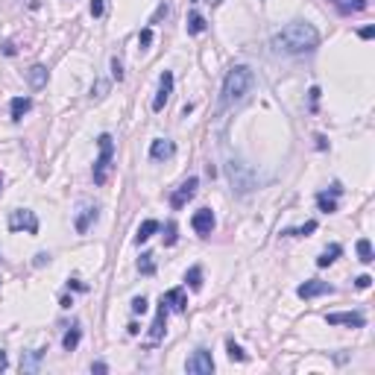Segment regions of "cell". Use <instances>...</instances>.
<instances>
[{
    "mask_svg": "<svg viewBox=\"0 0 375 375\" xmlns=\"http://www.w3.org/2000/svg\"><path fill=\"white\" fill-rule=\"evenodd\" d=\"M167 311L170 308L164 305V302H158V314H155V320H153V325H150V340H161L164 337V331H167Z\"/></svg>",
    "mask_w": 375,
    "mask_h": 375,
    "instance_id": "11",
    "label": "cell"
},
{
    "mask_svg": "<svg viewBox=\"0 0 375 375\" xmlns=\"http://www.w3.org/2000/svg\"><path fill=\"white\" fill-rule=\"evenodd\" d=\"M91 372H109V366L103 360H97V363H91Z\"/></svg>",
    "mask_w": 375,
    "mask_h": 375,
    "instance_id": "41",
    "label": "cell"
},
{
    "mask_svg": "<svg viewBox=\"0 0 375 375\" xmlns=\"http://www.w3.org/2000/svg\"><path fill=\"white\" fill-rule=\"evenodd\" d=\"M138 273L141 275H153L155 273V255L153 252H144L141 261H138Z\"/></svg>",
    "mask_w": 375,
    "mask_h": 375,
    "instance_id": "22",
    "label": "cell"
},
{
    "mask_svg": "<svg viewBox=\"0 0 375 375\" xmlns=\"http://www.w3.org/2000/svg\"><path fill=\"white\" fill-rule=\"evenodd\" d=\"M129 308H132V314H147V299H144V296H135Z\"/></svg>",
    "mask_w": 375,
    "mask_h": 375,
    "instance_id": "32",
    "label": "cell"
},
{
    "mask_svg": "<svg viewBox=\"0 0 375 375\" xmlns=\"http://www.w3.org/2000/svg\"><path fill=\"white\" fill-rule=\"evenodd\" d=\"M355 285H358L360 290H366L369 285H372V275H358V278H355Z\"/></svg>",
    "mask_w": 375,
    "mask_h": 375,
    "instance_id": "36",
    "label": "cell"
},
{
    "mask_svg": "<svg viewBox=\"0 0 375 375\" xmlns=\"http://www.w3.org/2000/svg\"><path fill=\"white\" fill-rule=\"evenodd\" d=\"M3 53H6V56H15V53H18V47L12 44V41H3Z\"/></svg>",
    "mask_w": 375,
    "mask_h": 375,
    "instance_id": "39",
    "label": "cell"
},
{
    "mask_svg": "<svg viewBox=\"0 0 375 375\" xmlns=\"http://www.w3.org/2000/svg\"><path fill=\"white\" fill-rule=\"evenodd\" d=\"M185 372H191V375H211V372H214V358H211V352L197 349V352L188 358Z\"/></svg>",
    "mask_w": 375,
    "mask_h": 375,
    "instance_id": "5",
    "label": "cell"
},
{
    "mask_svg": "<svg viewBox=\"0 0 375 375\" xmlns=\"http://www.w3.org/2000/svg\"><path fill=\"white\" fill-rule=\"evenodd\" d=\"M176 232H179V229H176V223H167V226H164V246H173V243H176V240H179V235H176Z\"/></svg>",
    "mask_w": 375,
    "mask_h": 375,
    "instance_id": "31",
    "label": "cell"
},
{
    "mask_svg": "<svg viewBox=\"0 0 375 375\" xmlns=\"http://www.w3.org/2000/svg\"><path fill=\"white\" fill-rule=\"evenodd\" d=\"M68 288H73V290H85V285H82V282H76V278H70Z\"/></svg>",
    "mask_w": 375,
    "mask_h": 375,
    "instance_id": "42",
    "label": "cell"
},
{
    "mask_svg": "<svg viewBox=\"0 0 375 375\" xmlns=\"http://www.w3.org/2000/svg\"><path fill=\"white\" fill-rule=\"evenodd\" d=\"M30 109H33V100H30V97H15V100H12V106H9V112H12V120H24V115H27V112H30Z\"/></svg>",
    "mask_w": 375,
    "mask_h": 375,
    "instance_id": "17",
    "label": "cell"
},
{
    "mask_svg": "<svg viewBox=\"0 0 375 375\" xmlns=\"http://www.w3.org/2000/svg\"><path fill=\"white\" fill-rule=\"evenodd\" d=\"M311 232H317V220H308L305 226H299V229H288L285 235H290V238H305Z\"/></svg>",
    "mask_w": 375,
    "mask_h": 375,
    "instance_id": "28",
    "label": "cell"
},
{
    "mask_svg": "<svg viewBox=\"0 0 375 375\" xmlns=\"http://www.w3.org/2000/svg\"><path fill=\"white\" fill-rule=\"evenodd\" d=\"M47 76H50V73H47L44 65H33V68L27 70V82H30L33 88H44L47 85Z\"/></svg>",
    "mask_w": 375,
    "mask_h": 375,
    "instance_id": "16",
    "label": "cell"
},
{
    "mask_svg": "<svg viewBox=\"0 0 375 375\" xmlns=\"http://www.w3.org/2000/svg\"><path fill=\"white\" fill-rule=\"evenodd\" d=\"M59 305H62V308H70V305H73V299H70V296H62V302H59Z\"/></svg>",
    "mask_w": 375,
    "mask_h": 375,
    "instance_id": "44",
    "label": "cell"
},
{
    "mask_svg": "<svg viewBox=\"0 0 375 375\" xmlns=\"http://www.w3.org/2000/svg\"><path fill=\"white\" fill-rule=\"evenodd\" d=\"M44 352H47V349H33V352H27V355L21 358V369H24V372H38Z\"/></svg>",
    "mask_w": 375,
    "mask_h": 375,
    "instance_id": "15",
    "label": "cell"
},
{
    "mask_svg": "<svg viewBox=\"0 0 375 375\" xmlns=\"http://www.w3.org/2000/svg\"><path fill=\"white\" fill-rule=\"evenodd\" d=\"M334 293V288L328 285V282H320V278H311V282H305V285H299L296 288V296L299 299H314V296H331Z\"/></svg>",
    "mask_w": 375,
    "mask_h": 375,
    "instance_id": "8",
    "label": "cell"
},
{
    "mask_svg": "<svg viewBox=\"0 0 375 375\" xmlns=\"http://www.w3.org/2000/svg\"><path fill=\"white\" fill-rule=\"evenodd\" d=\"M6 366H9V363H6V355H3V352H0V372H3V369H6Z\"/></svg>",
    "mask_w": 375,
    "mask_h": 375,
    "instance_id": "45",
    "label": "cell"
},
{
    "mask_svg": "<svg viewBox=\"0 0 375 375\" xmlns=\"http://www.w3.org/2000/svg\"><path fill=\"white\" fill-rule=\"evenodd\" d=\"M91 223H97V205H82V211L76 214V232L79 235H85L88 229H91Z\"/></svg>",
    "mask_w": 375,
    "mask_h": 375,
    "instance_id": "14",
    "label": "cell"
},
{
    "mask_svg": "<svg viewBox=\"0 0 375 375\" xmlns=\"http://www.w3.org/2000/svg\"><path fill=\"white\" fill-rule=\"evenodd\" d=\"M205 27H208V24H205V18L200 15V12H191V15H188V33L191 35L205 33Z\"/></svg>",
    "mask_w": 375,
    "mask_h": 375,
    "instance_id": "21",
    "label": "cell"
},
{
    "mask_svg": "<svg viewBox=\"0 0 375 375\" xmlns=\"http://www.w3.org/2000/svg\"><path fill=\"white\" fill-rule=\"evenodd\" d=\"M358 258L363 261V264H372V261H375V255H372V243H369L366 238H360V240H358Z\"/></svg>",
    "mask_w": 375,
    "mask_h": 375,
    "instance_id": "24",
    "label": "cell"
},
{
    "mask_svg": "<svg viewBox=\"0 0 375 375\" xmlns=\"http://www.w3.org/2000/svg\"><path fill=\"white\" fill-rule=\"evenodd\" d=\"M325 147H328V144H325V138L317 135V150H325Z\"/></svg>",
    "mask_w": 375,
    "mask_h": 375,
    "instance_id": "43",
    "label": "cell"
},
{
    "mask_svg": "<svg viewBox=\"0 0 375 375\" xmlns=\"http://www.w3.org/2000/svg\"><path fill=\"white\" fill-rule=\"evenodd\" d=\"M170 94H173V73L164 70L161 79H158V94H155V100H153V112H161L167 106V100H170Z\"/></svg>",
    "mask_w": 375,
    "mask_h": 375,
    "instance_id": "9",
    "label": "cell"
},
{
    "mask_svg": "<svg viewBox=\"0 0 375 375\" xmlns=\"http://www.w3.org/2000/svg\"><path fill=\"white\" fill-rule=\"evenodd\" d=\"M176 153V144L167 141V138H155L153 144H150V158L153 161H164V158H170Z\"/></svg>",
    "mask_w": 375,
    "mask_h": 375,
    "instance_id": "12",
    "label": "cell"
},
{
    "mask_svg": "<svg viewBox=\"0 0 375 375\" xmlns=\"http://www.w3.org/2000/svg\"><path fill=\"white\" fill-rule=\"evenodd\" d=\"M226 352H229V358H232V360H238V363H243V360L249 358V355H246V352H243V349H240V346H238L235 340H232V337L226 340Z\"/></svg>",
    "mask_w": 375,
    "mask_h": 375,
    "instance_id": "26",
    "label": "cell"
},
{
    "mask_svg": "<svg viewBox=\"0 0 375 375\" xmlns=\"http://www.w3.org/2000/svg\"><path fill=\"white\" fill-rule=\"evenodd\" d=\"M79 340H82V331H79V328H70L68 334L62 337V346H65L68 352H73V349L79 346Z\"/></svg>",
    "mask_w": 375,
    "mask_h": 375,
    "instance_id": "25",
    "label": "cell"
},
{
    "mask_svg": "<svg viewBox=\"0 0 375 375\" xmlns=\"http://www.w3.org/2000/svg\"><path fill=\"white\" fill-rule=\"evenodd\" d=\"M0 188H3V179H0Z\"/></svg>",
    "mask_w": 375,
    "mask_h": 375,
    "instance_id": "46",
    "label": "cell"
},
{
    "mask_svg": "<svg viewBox=\"0 0 375 375\" xmlns=\"http://www.w3.org/2000/svg\"><path fill=\"white\" fill-rule=\"evenodd\" d=\"M191 226H194V232H197L200 238H208V235L214 232V226H217L214 211H211V208H200V211L191 217Z\"/></svg>",
    "mask_w": 375,
    "mask_h": 375,
    "instance_id": "7",
    "label": "cell"
},
{
    "mask_svg": "<svg viewBox=\"0 0 375 375\" xmlns=\"http://www.w3.org/2000/svg\"><path fill=\"white\" fill-rule=\"evenodd\" d=\"M9 232H27V235H38V217L35 211L18 208L9 214Z\"/></svg>",
    "mask_w": 375,
    "mask_h": 375,
    "instance_id": "4",
    "label": "cell"
},
{
    "mask_svg": "<svg viewBox=\"0 0 375 375\" xmlns=\"http://www.w3.org/2000/svg\"><path fill=\"white\" fill-rule=\"evenodd\" d=\"M150 44H153V27H144V30L138 33V47H141V50H147Z\"/></svg>",
    "mask_w": 375,
    "mask_h": 375,
    "instance_id": "30",
    "label": "cell"
},
{
    "mask_svg": "<svg viewBox=\"0 0 375 375\" xmlns=\"http://www.w3.org/2000/svg\"><path fill=\"white\" fill-rule=\"evenodd\" d=\"M320 94H323V91H320L317 85L311 88V109H317V100H320Z\"/></svg>",
    "mask_w": 375,
    "mask_h": 375,
    "instance_id": "38",
    "label": "cell"
},
{
    "mask_svg": "<svg viewBox=\"0 0 375 375\" xmlns=\"http://www.w3.org/2000/svg\"><path fill=\"white\" fill-rule=\"evenodd\" d=\"M161 302L173 311H185L188 308V296H185V288H173L167 293H161Z\"/></svg>",
    "mask_w": 375,
    "mask_h": 375,
    "instance_id": "13",
    "label": "cell"
},
{
    "mask_svg": "<svg viewBox=\"0 0 375 375\" xmlns=\"http://www.w3.org/2000/svg\"><path fill=\"white\" fill-rule=\"evenodd\" d=\"M337 6L340 15H352V12H363L366 9V0H331Z\"/></svg>",
    "mask_w": 375,
    "mask_h": 375,
    "instance_id": "18",
    "label": "cell"
},
{
    "mask_svg": "<svg viewBox=\"0 0 375 375\" xmlns=\"http://www.w3.org/2000/svg\"><path fill=\"white\" fill-rule=\"evenodd\" d=\"M97 147H100V155H97V161H94V170H91V176H94V185H106L109 182V176H112V158H115V138L109 135V132H103L100 138H97Z\"/></svg>",
    "mask_w": 375,
    "mask_h": 375,
    "instance_id": "3",
    "label": "cell"
},
{
    "mask_svg": "<svg viewBox=\"0 0 375 375\" xmlns=\"http://www.w3.org/2000/svg\"><path fill=\"white\" fill-rule=\"evenodd\" d=\"M320 47V33L308 21H290L273 35V50L285 56H305Z\"/></svg>",
    "mask_w": 375,
    "mask_h": 375,
    "instance_id": "1",
    "label": "cell"
},
{
    "mask_svg": "<svg viewBox=\"0 0 375 375\" xmlns=\"http://www.w3.org/2000/svg\"><path fill=\"white\" fill-rule=\"evenodd\" d=\"M197 188H200V179H197V176H191V179H185L182 185H179L176 191H173L170 205H173V208H185V205H188V200H194Z\"/></svg>",
    "mask_w": 375,
    "mask_h": 375,
    "instance_id": "6",
    "label": "cell"
},
{
    "mask_svg": "<svg viewBox=\"0 0 375 375\" xmlns=\"http://www.w3.org/2000/svg\"><path fill=\"white\" fill-rule=\"evenodd\" d=\"M167 12H170V6H167V3H161V6H158V9H155V15L150 18V24H158V21H161V18H167Z\"/></svg>",
    "mask_w": 375,
    "mask_h": 375,
    "instance_id": "33",
    "label": "cell"
},
{
    "mask_svg": "<svg viewBox=\"0 0 375 375\" xmlns=\"http://www.w3.org/2000/svg\"><path fill=\"white\" fill-rule=\"evenodd\" d=\"M109 88H112L109 79H97V82L91 85V100H103V97L109 94Z\"/></svg>",
    "mask_w": 375,
    "mask_h": 375,
    "instance_id": "27",
    "label": "cell"
},
{
    "mask_svg": "<svg viewBox=\"0 0 375 375\" xmlns=\"http://www.w3.org/2000/svg\"><path fill=\"white\" fill-rule=\"evenodd\" d=\"M103 12H106V0H91V15L103 18Z\"/></svg>",
    "mask_w": 375,
    "mask_h": 375,
    "instance_id": "34",
    "label": "cell"
},
{
    "mask_svg": "<svg viewBox=\"0 0 375 375\" xmlns=\"http://www.w3.org/2000/svg\"><path fill=\"white\" fill-rule=\"evenodd\" d=\"M325 323L328 325H349V328H363V317L355 314V311H340V314H328L325 317Z\"/></svg>",
    "mask_w": 375,
    "mask_h": 375,
    "instance_id": "10",
    "label": "cell"
},
{
    "mask_svg": "<svg viewBox=\"0 0 375 375\" xmlns=\"http://www.w3.org/2000/svg\"><path fill=\"white\" fill-rule=\"evenodd\" d=\"M340 252H343V246H340V243H331V246L325 249L323 255L317 258V267H328V264H334V261H337V255H340Z\"/></svg>",
    "mask_w": 375,
    "mask_h": 375,
    "instance_id": "20",
    "label": "cell"
},
{
    "mask_svg": "<svg viewBox=\"0 0 375 375\" xmlns=\"http://www.w3.org/2000/svg\"><path fill=\"white\" fill-rule=\"evenodd\" d=\"M185 282L191 285V290H200V288H203V267L194 264V267L185 273Z\"/></svg>",
    "mask_w": 375,
    "mask_h": 375,
    "instance_id": "23",
    "label": "cell"
},
{
    "mask_svg": "<svg viewBox=\"0 0 375 375\" xmlns=\"http://www.w3.org/2000/svg\"><path fill=\"white\" fill-rule=\"evenodd\" d=\"M317 205H320V211H325V214H331V211H337V203L328 197V194H317Z\"/></svg>",
    "mask_w": 375,
    "mask_h": 375,
    "instance_id": "29",
    "label": "cell"
},
{
    "mask_svg": "<svg viewBox=\"0 0 375 375\" xmlns=\"http://www.w3.org/2000/svg\"><path fill=\"white\" fill-rule=\"evenodd\" d=\"M255 88V73L246 65H235L223 79V106H238L243 103Z\"/></svg>",
    "mask_w": 375,
    "mask_h": 375,
    "instance_id": "2",
    "label": "cell"
},
{
    "mask_svg": "<svg viewBox=\"0 0 375 375\" xmlns=\"http://www.w3.org/2000/svg\"><path fill=\"white\" fill-rule=\"evenodd\" d=\"M360 38H366V41H369V38H372V35H375V27H363V30H360Z\"/></svg>",
    "mask_w": 375,
    "mask_h": 375,
    "instance_id": "40",
    "label": "cell"
},
{
    "mask_svg": "<svg viewBox=\"0 0 375 375\" xmlns=\"http://www.w3.org/2000/svg\"><path fill=\"white\" fill-rule=\"evenodd\" d=\"M161 226H158V220H144L141 226H138V235H135V243H147V240L153 238L155 232H158Z\"/></svg>",
    "mask_w": 375,
    "mask_h": 375,
    "instance_id": "19",
    "label": "cell"
},
{
    "mask_svg": "<svg viewBox=\"0 0 375 375\" xmlns=\"http://www.w3.org/2000/svg\"><path fill=\"white\" fill-rule=\"evenodd\" d=\"M44 264H50V255H47V252H38V255H35V267H44Z\"/></svg>",
    "mask_w": 375,
    "mask_h": 375,
    "instance_id": "37",
    "label": "cell"
},
{
    "mask_svg": "<svg viewBox=\"0 0 375 375\" xmlns=\"http://www.w3.org/2000/svg\"><path fill=\"white\" fill-rule=\"evenodd\" d=\"M112 76H115V79H123V65H120V59L118 56H115V59H112Z\"/></svg>",
    "mask_w": 375,
    "mask_h": 375,
    "instance_id": "35",
    "label": "cell"
}]
</instances>
